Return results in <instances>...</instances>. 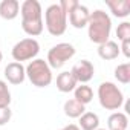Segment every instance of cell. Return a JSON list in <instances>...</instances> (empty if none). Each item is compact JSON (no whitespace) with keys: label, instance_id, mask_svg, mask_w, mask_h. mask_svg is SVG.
<instances>
[{"label":"cell","instance_id":"cell-17","mask_svg":"<svg viewBox=\"0 0 130 130\" xmlns=\"http://www.w3.org/2000/svg\"><path fill=\"white\" fill-rule=\"evenodd\" d=\"M100 125V118L93 112H84L80 116V128L81 130H96Z\"/></svg>","mask_w":130,"mask_h":130},{"label":"cell","instance_id":"cell-12","mask_svg":"<svg viewBox=\"0 0 130 130\" xmlns=\"http://www.w3.org/2000/svg\"><path fill=\"white\" fill-rule=\"evenodd\" d=\"M20 14V3L17 0H3L0 3V17L5 20H14Z\"/></svg>","mask_w":130,"mask_h":130},{"label":"cell","instance_id":"cell-20","mask_svg":"<svg viewBox=\"0 0 130 130\" xmlns=\"http://www.w3.org/2000/svg\"><path fill=\"white\" fill-rule=\"evenodd\" d=\"M11 104V92L8 89V84L0 80V107H9Z\"/></svg>","mask_w":130,"mask_h":130},{"label":"cell","instance_id":"cell-11","mask_svg":"<svg viewBox=\"0 0 130 130\" xmlns=\"http://www.w3.org/2000/svg\"><path fill=\"white\" fill-rule=\"evenodd\" d=\"M78 81L75 80L74 74L71 71H66V72H61L58 77H57V89L63 93H68V92H72L75 90Z\"/></svg>","mask_w":130,"mask_h":130},{"label":"cell","instance_id":"cell-13","mask_svg":"<svg viewBox=\"0 0 130 130\" xmlns=\"http://www.w3.org/2000/svg\"><path fill=\"white\" fill-rule=\"evenodd\" d=\"M106 5L118 19H124L130 14V0H106Z\"/></svg>","mask_w":130,"mask_h":130},{"label":"cell","instance_id":"cell-16","mask_svg":"<svg viewBox=\"0 0 130 130\" xmlns=\"http://www.w3.org/2000/svg\"><path fill=\"white\" fill-rule=\"evenodd\" d=\"M63 110H64V113H66V116H69V118H80L86 112V106L72 98V100H68L66 103H64Z\"/></svg>","mask_w":130,"mask_h":130},{"label":"cell","instance_id":"cell-6","mask_svg":"<svg viewBox=\"0 0 130 130\" xmlns=\"http://www.w3.org/2000/svg\"><path fill=\"white\" fill-rule=\"evenodd\" d=\"M74 55H75V47L71 43H58L49 49L46 61H47L51 69H60Z\"/></svg>","mask_w":130,"mask_h":130},{"label":"cell","instance_id":"cell-22","mask_svg":"<svg viewBox=\"0 0 130 130\" xmlns=\"http://www.w3.org/2000/svg\"><path fill=\"white\" fill-rule=\"evenodd\" d=\"M77 5H78L77 0H61V2L58 3V6L61 8V11L66 14V15H69V14H71V11H72Z\"/></svg>","mask_w":130,"mask_h":130},{"label":"cell","instance_id":"cell-8","mask_svg":"<svg viewBox=\"0 0 130 130\" xmlns=\"http://www.w3.org/2000/svg\"><path fill=\"white\" fill-rule=\"evenodd\" d=\"M71 72L74 74V77H75V80L78 83L86 84V83H89L93 78L95 68H93V64L89 60H80L75 66L71 69Z\"/></svg>","mask_w":130,"mask_h":130},{"label":"cell","instance_id":"cell-4","mask_svg":"<svg viewBox=\"0 0 130 130\" xmlns=\"http://www.w3.org/2000/svg\"><path fill=\"white\" fill-rule=\"evenodd\" d=\"M98 100H100L101 107L106 110H118L124 104V95L121 89L110 81H104L100 84Z\"/></svg>","mask_w":130,"mask_h":130},{"label":"cell","instance_id":"cell-7","mask_svg":"<svg viewBox=\"0 0 130 130\" xmlns=\"http://www.w3.org/2000/svg\"><path fill=\"white\" fill-rule=\"evenodd\" d=\"M40 52V44L35 38H23L20 40L19 43L14 44L12 47V58L17 61V63H22V61H28V60H34Z\"/></svg>","mask_w":130,"mask_h":130},{"label":"cell","instance_id":"cell-23","mask_svg":"<svg viewBox=\"0 0 130 130\" xmlns=\"http://www.w3.org/2000/svg\"><path fill=\"white\" fill-rule=\"evenodd\" d=\"M11 116H12V112L9 107H0V125L8 124Z\"/></svg>","mask_w":130,"mask_h":130},{"label":"cell","instance_id":"cell-27","mask_svg":"<svg viewBox=\"0 0 130 130\" xmlns=\"http://www.w3.org/2000/svg\"><path fill=\"white\" fill-rule=\"evenodd\" d=\"M96 130H106V128H96Z\"/></svg>","mask_w":130,"mask_h":130},{"label":"cell","instance_id":"cell-25","mask_svg":"<svg viewBox=\"0 0 130 130\" xmlns=\"http://www.w3.org/2000/svg\"><path fill=\"white\" fill-rule=\"evenodd\" d=\"M60 130H81L77 124H69V125H66V127H63V128H60Z\"/></svg>","mask_w":130,"mask_h":130},{"label":"cell","instance_id":"cell-18","mask_svg":"<svg viewBox=\"0 0 130 130\" xmlns=\"http://www.w3.org/2000/svg\"><path fill=\"white\" fill-rule=\"evenodd\" d=\"M74 100H77L78 103L81 104H89L92 100H93V90L90 86H86V84H81V86H77L75 90H74Z\"/></svg>","mask_w":130,"mask_h":130},{"label":"cell","instance_id":"cell-21","mask_svg":"<svg viewBox=\"0 0 130 130\" xmlns=\"http://www.w3.org/2000/svg\"><path fill=\"white\" fill-rule=\"evenodd\" d=\"M116 37H118L119 41L130 40V23L128 22H122L121 25H118V28H116Z\"/></svg>","mask_w":130,"mask_h":130},{"label":"cell","instance_id":"cell-14","mask_svg":"<svg viewBox=\"0 0 130 130\" xmlns=\"http://www.w3.org/2000/svg\"><path fill=\"white\" fill-rule=\"evenodd\" d=\"M98 55L103 60H106V61L118 58V55H119V46H118V43L113 41V40H107L106 43L100 44L98 46Z\"/></svg>","mask_w":130,"mask_h":130},{"label":"cell","instance_id":"cell-9","mask_svg":"<svg viewBox=\"0 0 130 130\" xmlns=\"http://www.w3.org/2000/svg\"><path fill=\"white\" fill-rule=\"evenodd\" d=\"M89 17H90V11L87 9V6H84L81 3H78L69 14L71 25L77 29H83L84 26H87Z\"/></svg>","mask_w":130,"mask_h":130},{"label":"cell","instance_id":"cell-1","mask_svg":"<svg viewBox=\"0 0 130 130\" xmlns=\"http://www.w3.org/2000/svg\"><path fill=\"white\" fill-rule=\"evenodd\" d=\"M22 28L32 38L43 32V9L38 0H25L20 5Z\"/></svg>","mask_w":130,"mask_h":130},{"label":"cell","instance_id":"cell-2","mask_svg":"<svg viewBox=\"0 0 130 130\" xmlns=\"http://www.w3.org/2000/svg\"><path fill=\"white\" fill-rule=\"evenodd\" d=\"M87 28H89V38H90V41L100 46V44L106 43L109 40V37H110L112 20H110L107 12H104L101 9H95L93 12H90L89 22H87Z\"/></svg>","mask_w":130,"mask_h":130},{"label":"cell","instance_id":"cell-3","mask_svg":"<svg viewBox=\"0 0 130 130\" xmlns=\"http://www.w3.org/2000/svg\"><path fill=\"white\" fill-rule=\"evenodd\" d=\"M26 77L35 87H47L52 83V69L49 68L47 61L41 58L32 60L25 68Z\"/></svg>","mask_w":130,"mask_h":130},{"label":"cell","instance_id":"cell-15","mask_svg":"<svg viewBox=\"0 0 130 130\" xmlns=\"http://www.w3.org/2000/svg\"><path fill=\"white\" fill-rule=\"evenodd\" d=\"M107 125H109V130H127L128 118L122 112H115L109 116Z\"/></svg>","mask_w":130,"mask_h":130},{"label":"cell","instance_id":"cell-10","mask_svg":"<svg viewBox=\"0 0 130 130\" xmlns=\"http://www.w3.org/2000/svg\"><path fill=\"white\" fill-rule=\"evenodd\" d=\"M5 77L6 80L11 83V84H22L26 78V71H25V66L22 63H17V61H12L9 63L8 66L5 68Z\"/></svg>","mask_w":130,"mask_h":130},{"label":"cell","instance_id":"cell-5","mask_svg":"<svg viewBox=\"0 0 130 130\" xmlns=\"http://www.w3.org/2000/svg\"><path fill=\"white\" fill-rule=\"evenodd\" d=\"M44 23H46V29H47V32L51 35L60 37V35H63L66 32L68 15L61 11L58 3H54V5L47 6V9L44 12Z\"/></svg>","mask_w":130,"mask_h":130},{"label":"cell","instance_id":"cell-26","mask_svg":"<svg viewBox=\"0 0 130 130\" xmlns=\"http://www.w3.org/2000/svg\"><path fill=\"white\" fill-rule=\"evenodd\" d=\"M2 58H3V55H2V52H0V63H2Z\"/></svg>","mask_w":130,"mask_h":130},{"label":"cell","instance_id":"cell-24","mask_svg":"<svg viewBox=\"0 0 130 130\" xmlns=\"http://www.w3.org/2000/svg\"><path fill=\"white\" fill-rule=\"evenodd\" d=\"M119 52H122L127 58L130 57V40H125V41H121V47H119Z\"/></svg>","mask_w":130,"mask_h":130},{"label":"cell","instance_id":"cell-19","mask_svg":"<svg viewBox=\"0 0 130 130\" xmlns=\"http://www.w3.org/2000/svg\"><path fill=\"white\" fill-rule=\"evenodd\" d=\"M115 78L122 83V84H128L130 83V63H122L115 69Z\"/></svg>","mask_w":130,"mask_h":130}]
</instances>
